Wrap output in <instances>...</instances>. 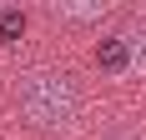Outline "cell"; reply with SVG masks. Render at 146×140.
Returning <instances> with one entry per match:
<instances>
[{
    "label": "cell",
    "mask_w": 146,
    "mask_h": 140,
    "mask_svg": "<svg viewBox=\"0 0 146 140\" xmlns=\"http://www.w3.org/2000/svg\"><path fill=\"white\" fill-rule=\"evenodd\" d=\"M106 140H146L141 130H116V135H106Z\"/></svg>",
    "instance_id": "8992f818"
},
{
    "label": "cell",
    "mask_w": 146,
    "mask_h": 140,
    "mask_svg": "<svg viewBox=\"0 0 146 140\" xmlns=\"http://www.w3.org/2000/svg\"><path fill=\"white\" fill-rule=\"evenodd\" d=\"M96 70H106V75H126V70H136L131 35H106V40L96 45Z\"/></svg>",
    "instance_id": "7a4b0ae2"
},
{
    "label": "cell",
    "mask_w": 146,
    "mask_h": 140,
    "mask_svg": "<svg viewBox=\"0 0 146 140\" xmlns=\"http://www.w3.org/2000/svg\"><path fill=\"white\" fill-rule=\"evenodd\" d=\"M20 35H25V10L5 5V10H0V45H15Z\"/></svg>",
    "instance_id": "3957f363"
},
{
    "label": "cell",
    "mask_w": 146,
    "mask_h": 140,
    "mask_svg": "<svg viewBox=\"0 0 146 140\" xmlns=\"http://www.w3.org/2000/svg\"><path fill=\"white\" fill-rule=\"evenodd\" d=\"M15 100H20V115L40 130H66L76 120V110H81V95H76L66 70H30L20 80Z\"/></svg>",
    "instance_id": "6da1fadb"
},
{
    "label": "cell",
    "mask_w": 146,
    "mask_h": 140,
    "mask_svg": "<svg viewBox=\"0 0 146 140\" xmlns=\"http://www.w3.org/2000/svg\"><path fill=\"white\" fill-rule=\"evenodd\" d=\"M131 50H136V70L146 75V20H141V30L131 35Z\"/></svg>",
    "instance_id": "277c9868"
},
{
    "label": "cell",
    "mask_w": 146,
    "mask_h": 140,
    "mask_svg": "<svg viewBox=\"0 0 146 140\" xmlns=\"http://www.w3.org/2000/svg\"><path fill=\"white\" fill-rule=\"evenodd\" d=\"M106 5H60V15H71V20H91V15H101Z\"/></svg>",
    "instance_id": "5b68a950"
}]
</instances>
